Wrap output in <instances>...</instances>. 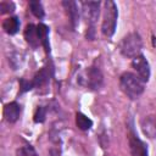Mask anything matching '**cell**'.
Returning <instances> with one entry per match:
<instances>
[{"label": "cell", "mask_w": 156, "mask_h": 156, "mask_svg": "<svg viewBox=\"0 0 156 156\" xmlns=\"http://www.w3.org/2000/svg\"><path fill=\"white\" fill-rule=\"evenodd\" d=\"M76 124L80 130H88L93 127V121L82 112L76 113Z\"/></svg>", "instance_id": "15"}, {"label": "cell", "mask_w": 156, "mask_h": 156, "mask_svg": "<svg viewBox=\"0 0 156 156\" xmlns=\"http://www.w3.org/2000/svg\"><path fill=\"white\" fill-rule=\"evenodd\" d=\"M16 154H17V156H39L32 145H23V146L18 147Z\"/></svg>", "instance_id": "17"}, {"label": "cell", "mask_w": 156, "mask_h": 156, "mask_svg": "<svg viewBox=\"0 0 156 156\" xmlns=\"http://www.w3.org/2000/svg\"><path fill=\"white\" fill-rule=\"evenodd\" d=\"M143 133L149 138H156V117L146 116L140 122Z\"/></svg>", "instance_id": "10"}, {"label": "cell", "mask_w": 156, "mask_h": 156, "mask_svg": "<svg viewBox=\"0 0 156 156\" xmlns=\"http://www.w3.org/2000/svg\"><path fill=\"white\" fill-rule=\"evenodd\" d=\"M20 84H21V91L20 93H24V91H28L30 89H33V83L32 80H26V79H21L20 80Z\"/></svg>", "instance_id": "20"}, {"label": "cell", "mask_w": 156, "mask_h": 156, "mask_svg": "<svg viewBox=\"0 0 156 156\" xmlns=\"http://www.w3.org/2000/svg\"><path fill=\"white\" fill-rule=\"evenodd\" d=\"M85 82H87V87L91 90H98L102 87V83H104V76H102V72L99 67H96L95 65L90 66L88 69H87V73H85Z\"/></svg>", "instance_id": "5"}, {"label": "cell", "mask_w": 156, "mask_h": 156, "mask_svg": "<svg viewBox=\"0 0 156 156\" xmlns=\"http://www.w3.org/2000/svg\"><path fill=\"white\" fill-rule=\"evenodd\" d=\"M100 1H83L82 12L88 23V30L91 33L90 40L94 39V26L100 15Z\"/></svg>", "instance_id": "4"}, {"label": "cell", "mask_w": 156, "mask_h": 156, "mask_svg": "<svg viewBox=\"0 0 156 156\" xmlns=\"http://www.w3.org/2000/svg\"><path fill=\"white\" fill-rule=\"evenodd\" d=\"M21 112H22V106L16 101L6 104L4 107V117L9 123L17 122L21 116Z\"/></svg>", "instance_id": "8"}, {"label": "cell", "mask_w": 156, "mask_h": 156, "mask_svg": "<svg viewBox=\"0 0 156 156\" xmlns=\"http://www.w3.org/2000/svg\"><path fill=\"white\" fill-rule=\"evenodd\" d=\"M143 49V40L136 32H132L123 37L119 43V51L123 56L128 58H134L140 55Z\"/></svg>", "instance_id": "3"}, {"label": "cell", "mask_w": 156, "mask_h": 156, "mask_svg": "<svg viewBox=\"0 0 156 156\" xmlns=\"http://www.w3.org/2000/svg\"><path fill=\"white\" fill-rule=\"evenodd\" d=\"M104 5L105 7H104V18L101 23V33L104 37L110 38L113 35L116 30L118 9H117V5L111 0H107Z\"/></svg>", "instance_id": "2"}, {"label": "cell", "mask_w": 156, "mask_h": 156, "mask_svg": "<svg viewBox=\"0 0 156 156\" xmlns=\"http://www.w3.org/2000/svg\"><path fill=\"white\" fill-rule=\"evenodd\" d=\"M15 9V5L12 2H9V1H2L0 4V12L1 13H7V12H12Z\"/></svg>", "instance_id": "19"}, {"label": "cell", "mask_w": 156, "mask_h": 156, "mask_svg": "<svg viewBox=\"0 0 156 156\" xmlns=\"http://www.w3.org/2000/svg\"><path fill=\"white\" fill-rule=\"evenodd\" d=\"M24 39L29 44V46H32L33 49H37L40 45L37 26H34L32 23H29V24L26 26V29H24Z\"/></svg>", "instance_id": "9"}, {"label": "cell", "mask_w": 156, "mask_h": 156, "mask_svg": "<svg viewBox=\"0 0 156 156\" xmlns=\"http://www.w3.org/2000/svg\"><path fill=\"white\" fill-rule=\"evenodd\" d=\"M132 67L135 69L136 76L144 82L146 83L150 78V66L147 60L145 58L144 55H138L136 57L132 58Z\"/></svg>", "instance_id": "6"}, {"label": "cell", "mask_w": 156, "mask_h": 156, "mask_svg": "<svg viewBox=\"0 0 156 156\" xmlns=\"http://www.w3.org/2000/svg\"><path fill=\"white\" fill-rule=\"evenodd\" d=\"M49 82V73H48V69L46 67L41 68L35 76L34 78L32 79V83H33V88H39V87H43L45 85L46 83Z\"/></svg>", "instance_id": "14"}, {"label": "cell", "mask_w": 156, "mask_h": 156, "mask_svg": "<svg viewBox=\"0 0 156 156\" xmlns=\"http://www.w3.org/2000/svg\"><path fill=\"white\" fill-rule=\"evenodd\" d=\"M29 9H30V12L39 20H41L45 15L44 7L40 1H29Z\"/></svg>", "instance_id": "16"}, {"label": "cell", "mask_w": 156, "mask_h": 156, "mask_svg": "<svg viewBox=\"0 0 156 156\" xmlns=\"http://www.w3.org/2000/svg\"><path fill=\"white\" fill-rule=\"evenodd\" d=\"M38 29V37H39V41L40 45L45 49L46 54L50 52V44H49V27L44 23H39L37 26Z\"/></svg>", "instance_id": "12"}, {"label": "cell", "mask_w": 156, "mask_h": 156, "mask_svg": "<svg viewBox=\"0 0 156 156\" xmlns=\"http://www.w3.org/2000/svg\"><path fill=\"white\" fill-rule=\"evenodd\" d=\"M45 117H46V110L43 106H38L35 108V112H34V116H33L34 122L35 123H43L45 121Z\"/></svg>", "instance_id": "18"}, {"label": "cell", "mask_w": 156, "mask_h": 156, "mask_svg": "<svg viewBox=\"0 0 156 156\" xmlns=\"http://www.w3.org/2000/svg\"><path fill=\"white\" fill-rule=\"evenodd\" d=\"M119 87L122 91L132 100L138 99L144 93V82L132 72H124L119 77Z\"/></svg>", "instance_id": "1"}, {"label": "cell", "mask_w": 156, "mask_h": 156, "mask_svg": "<svg viewBox=\"0 0 156 156\" xmlns=\"http://www.w3.org/2000/svg\"><path fill=\"white\" fill-rule=\"evenodd\" d=\"M128 141H129V149H130L132 156H149L146 144L138 138V135L135 134L133 128H130V132L128 135Z\"/></svg>", "instance_id": "7"}, {"label": "cell", "mask_w": 156, "mask_h": 156, "mask_svg": "<svg viewBox=\"0 0 156 156\" xmlns=\"http://www.w3.org/2000/svg\"><path fill=\"white\" fill-rule=\"evenodd\" d=\"M20 24H21V23H20L18 17H16V16H10V17H7L6 20H4V22H2V29H4L5 33L12 35V34H16V33L18 32Z\"/></svg>", "instance_id": "13"}, {"label": "cell", "mask_w": 156, "mask_h": 156, "mask_svg": "<svg viewBox=\"0 0 156 156\" xmlns=\"http://www.w3.org/2000/svg\"><path fill=\"white\" fill-rule=\"evenodd\" d=\"M62 5L66 9V12L69 17V22H71L72 27L76 28L79 22V10H78L77 4L74 1H63Z\"/></svg>", "instance_id": "11"}]
</instances>
